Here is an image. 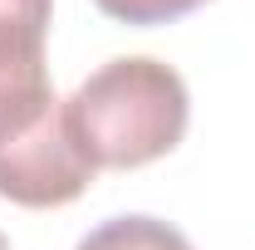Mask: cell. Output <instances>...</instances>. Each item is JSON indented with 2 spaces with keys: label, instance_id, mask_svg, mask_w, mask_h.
Masks as SVG:
<instances>
[{
  "label": "cell",
  "instance_id": "6da1fadb",
  "mask_svg": "<svg viewBox=\"0 0 255 250\" xmlns=\"http://www.w3.org/2000/svg\"><path fill=\"white\" fill-rule=\"evenodd\" d=\"M187 118L191 98L182 74L147 54L108 59L64 103V127L94 172H128L167 157L182 142Z\"/></svg>",
  "mask_w": 255,
  "mask_h": 250
},
{
  "label": "cell",
  "instance_id": "7a4b0ae2",
  "mask_svg": "<svg viewBox=\"0 0 255 250\" xmlns=\"http://www.w3.org/2000/svg\"><path fill=\"white\" fill-rule=\"evenodd\" d=\"M49 0H0V147L39 127L54 108V84L44 64Z\"/></svg>",
  "mask_w": 255,
  "mask_h": 250
},
{
  "label": "cell",
  "instance_id": "3957f363",
  "mask_svg": "<svg viewBox=\"0 0 255 250\" xmlns=\"http://www.w3.org/2000/svg\"><path fill=\"white\" fill-rule=\"evenodd\" d=\"M89 182H94V167L84 162V152L64 127V103L39 127L0 147V196L15 206H30V211L69 206L89 191Z\"/></svg>",
  "mask_w": 255,
  "mask_h": 250
},
{
  "label": "cell",
  "instance_id": "277c9868",
  "mask_svg": "<svg viewBox=\"0 0 255 250\" xmlns=\"http://www.w3.org/2000/svg\"><path fill=\"white\" fill-rule=\"evenodd\" d=\"M79 250H191V241L157 216H118L89 231Z\"/></svg>",
  "mask_w": 255,
  "mask_h": 250
},
{
  "label": "cell",
  "instance_id": "5b68a950",
  "mask_svg": "<svg viewBox=\"0 0 255 250\" xmlns=\"http://www.w3.org/2000/svg\"><path fill=\"white\" fill-rule=\"evenodd\" d=\"M103 15L123 20V25H167V20H182L196 5L206 0H94Z\"/></svg>",
  "mask_w": 255,
  "mask_h": 250
},
{
  "label": "cell",
  "instance_id": "8992f818",
  "mask_svg": "<svg viewBox=\"0 0 255 250\" xmlns=\"http://www.w3.org/2000/svg\"><path fill=\"white\" fill-rule=\"evenodd\" d=\"M0 250H10V246H5V236H0Z\"/></svg>",
  "mask_w": 255,
  "mask_h": 250
}]
</instances>
